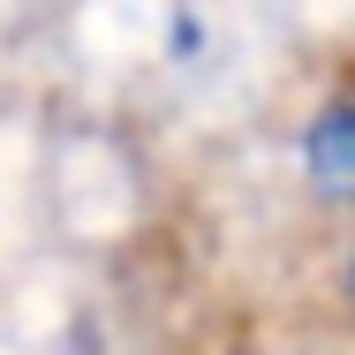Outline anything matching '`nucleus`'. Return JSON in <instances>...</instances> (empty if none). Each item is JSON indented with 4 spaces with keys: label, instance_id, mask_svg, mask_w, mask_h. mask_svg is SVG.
Wrapping results in <instances>:
<instances>
[{
    "label": "nucleus",
    "instance_id": "f257e3e1",
    "mask_svg": "<svg viewBox=\"0 0 355 355\" xmlns=\"http://www.w3.org/2000/svg\"><path fill=\"white\" fill-rule=\"evenodd\" d=\"M302 166L325 205H355V98H333L302 129Z\"/></svg>",
    "mask_w": 355,
    "mask_h": 355
},
{
    "label": "nucleus",
    "instance_id": "f03ea898",
    "mask_svg": "<svg viewBox=\"0 0 355 355\" xmlns=\"http://www.w3.org/2000/svg\"><path fill=\"white\" fill-rule=\"evenodd\" d=\"M348 287H355V265H348Z\"/></svg>",
    "mask_w": 355,
    "mask_h": 355
}]
</instances>
